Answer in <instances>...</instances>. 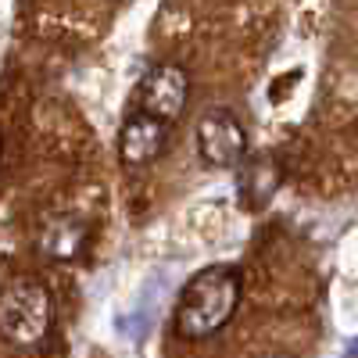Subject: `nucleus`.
<instances>
[{
	"label": "nucleus",
	"instance_id": "f257e3e1",
	"mask_svg": "<svg viewBox=\"0 0 358 358\" xmlns=\"http://www.w3.org/2000/svg\"><path fill=\"white\" fill-rule=\"evenodd\" d=\"M244 297V276L236 265L215 262L194 273L176 294L172 326L183 341H208L236 315Z\"/></svg>",
	"mask_w": 358,
	"mask_h": 358
},
{
	"label": "nucleus",
	"instance_id": "f03ea898",
	"mask_svg": "<svg viewBox=\"0 0 358 358\" xmlns=\"http://www.w3.org/2000/svg\"><path fill=\"white\" fill-rule=\"evenodd\" d=\"M54 319V297L40 276H18L0 297V330L18 348H36Z\"/></svg>",
	"mask_w": 358,
	"mask_h": 358
},
{
	"label": "nucleus",
	"instance_id": "7ed1b4c3",
	"mask_svg": "<svg viewBox=\"0 0 358 358\" xmlns=\"http://www.w3.org/2000/svg\"><path fill=\"white\" fill-rule=\"evenodd\" d=\"M197 158L212 169H241L248 162V129L229 108H212L197 122Z\"/></svg>",
	"mask_w": 358,
	"mask_h": 358
},
{
	"label": "nucleus",
	"instance_id": "20e7f679",
	"mask_svg": "<svg viewBox=\"0 0 358 358\" xmlns=\"http://www.w3.org/2000/svg\"><path fill=\"white\" fill-rule=\"evenodd\" d=\"M190 104V72L179 62H158L147 69L136 86V111L155 115L162 122H179Z\"/></svg>",
	"mask_w": 358,
	"mask_h": 358
},
{
	"label": "nucleus",
	"instance_id": "39448f33",
	"mask_svg": "<svg viewBox=\"0 0 358 358\" xmlns=\"http://www.w3.org/2000/svg\"><path fill=\"white\" fill-rule=\"evenodd\" d=\"M169 136H172L169 122L143 111H129L122 129H118V158H122L126 169H143L165 155Z\"/></svg>",
	"mask_w": 358,
	"mask_h": 358
},
{
	"label": "nucleus",
	"instance_id": "423d86ee",
	"mask_svg": "<svg viewBox=\"0 0 358 358\" xmlns=\"http://www.w3.org/2000/svg\"><path fill=\"white\" fill-rule=\"evenodd\" d=\"M86 236H90L86 219L76 212H62V215H50L43 222L36 248L47 262H76L86 248Z\"/></svg>",
	"mask_w": 358,
	"mask_h": 358
},
{
	"label": "nucleus",
	"instance_id": "0eeeda50",
	"mask_svg": "<svg viewBox=\"0 0 358 358\" xmlns=\"http://www.w3.org/2000/svg\"><path fill=\"white\" fill-rule=\"evenodd\" d=\"M280 187H283V169L268 155L248 158L236 169V194H241L244 208H251V212H262V208L276 197Z\"/></svg>",
	"mask_w": 358,
	"mask_h": 358
},
{
	"label": "nucleus",
	"instance_id": "6e6552de",
	"mask_svg": "<svg viewBox=\"0 0 358 358\" xmlns=\"http://www.w3.org/2000/svg\"><path fill=\"white\" fill-rule=\"evenodd\" d=\"M344 358H358V337H351V341L344 344Z\"/></svg>",
	"mask_w": 358,
	"mask_h": 358
},
{
	"label": "nucleus",
	"instance_id": "1a4fd4ad",
	"mask_svg": "<svg viewBox=\"0 0 358 358\" xmlns=\"http://www.w3.org/2000/svg\"><path fill=\"white\" fill-rule=\"evenodd\" d=\"M276 358H294V355H276Z\"/></svg>",
	"mask_w": 358,
	"mask_h": 358
}]
</instances>
